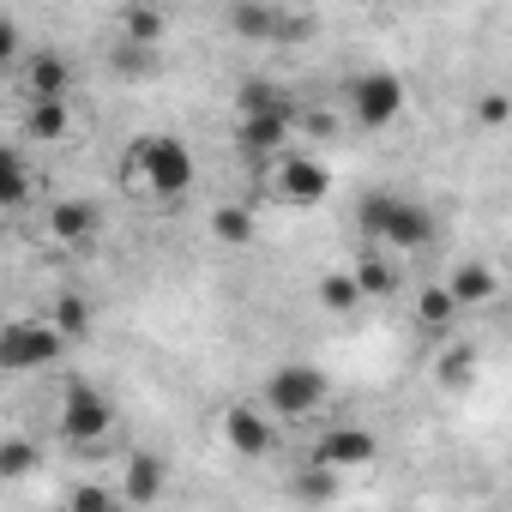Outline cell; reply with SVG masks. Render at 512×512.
I'll return each mask as SVG.
<instances>
[{
  "label": "cell",
  "mask_w": 512,
  "mask_h": 512,
  "mask_svg": "<svg viewBox=\"0 0 512 512\" xmlns=\"http://www.w3.org/2000/svg\"><path fill=\"white\" fill-rule=\"evenodd\" d=\"M55 434H61L73 452L103 446V440L115 434V404H109V392L91 386V380H67L61 398H55Z\"/></svg>",
  "instance_id": "3"
},
{
  "label": "cell",
  "mask_w": 512,
  "mask_h": 512,
  "mask_svg": "<svg viewBox=\"0 0 512 512\" xmlns=\"http://www.w3.org/2000/svg\"><path fill=\"white\" fill-rule=\"evenodd\" d=\"M223 25L241 37V43H302V37H314V13H302V7H266V0H241V7H229L223 13Z\"/></svg>",
  "instance_id": "6"
},
{
  "label": "cell",
  "mask_w": 512,
  "mask_h": 512,
  "mask_svg": "<svg viewBox=\"0 0 512 512\" xmlns=\"http://www.w3.org/2000/svg\"><path fill=\"white\" fill-rule=\"evenodd\" d=\"M121 181H127L139 199L175 205L181 193H193L199 163H193L187 139H175V133H133V139H127V157H121Z\"/></svg>",
  "instance_id": "1"
},
{
  "label": "cell",
  "mask_w": 512,
  "mask_h": 512,
  "mask_svg": "<svg viewBox=\"0 0 512 512\" xmlns=\"http://www.w3.org/2000/svg\"><path fill=\"white\" fill-rule=\"evenodd\" d=\"M326 398H332V380H326V368H314V362H278V368L266 374V386H260V404H266L278 422H308Z\"/></svg>",
  "instance_id": "4"
},
{
  "label": "cell",
  "mask_w": 512,
  "mask_h": 512,
  "mask_svg": "<svg viewBox=\"0 0 512 512\" xmlns=\"http://www.w3.org/2000/svg\"><path fill=\"white\" fill-rule=\"evenodd\" d=\"M235 115H302V103L278 79H241L235 85Z\"/></svg>",
  "instance_id": "16"
},
{
  "label": "cell",
  "mask_w": 512,
  "mask_h": 512,
  "mask_svg": "<svg viewBox=\"0 0 512 512\" xmlns=\"http://www.w3.org/2000/svg\"><path fill=\"white\" fill-rule=\"evenodd\" d=\"M512 121V97L506 91H482L476 97V127H506Z\"/></svg>",
  "instance_id": "30"
},
{
  "label": "cell",
  "mask_w": 512,
  "mask_h": 512,
  "mask_svg": "<svg viewBox=\"0 0 512 512\" xmlns=\"http://www.w3.org/2000/svg\"><path fill=\"white\" fill-rule=\"evenodd\" d=\"M290 494H296L302 506H332V500L344 494V476H338L332 464H314V458H308V464L290 476Z\"/></svg>",
  "instance_id": "20"
},
{
  "label": "cell",
  "mask_w": 512,
  "mask_h": 512,
  "mask_svg": "<svg viewBox=\"0 0 512 512\" xmlns=\"http://www.w3.org/2000/svg\"><path fill=\"white\" fill-rule=\"evenodd\" d=\"M356 229H362V241L380 247V253H422V247L434 241V211H428L422 199L398 193V187H374V193H362V205H356Z\"/></svg>",
  "instance_id": "2"
},
{
  "label": "cell",
  "mask_w": 512,
  "mask_h": 512,
  "mask_svg": "<svg viewBox=\"0 0 512 512\" xmlns=\"http://www.w3.org/2000/svg\"><path fill=\"white\" fill-rule=\"evenodd\" d=\"M73 133V103H25V139L31 145H61Z\"/></svg>",
  "instance_id": "18"
},
{
  "label": "cell",
  "mask_w": 512,
  "mask_h": 512,
  "mask_svg": "<svg viewBox=\"0 0 512 512\" xmlns=\"http://www.w3.org/2000/svg\"><path fill=\"white\" fill-rule=\"evenodd\" d=\"M13 55H19V19L0 13V61H13Z\"/></svg>",
  "instance_id": "31"
},
{
  "label": "cell",
  "mask_w": 512,
  "mask_h": 512,
  "mask_svg": "<svg viewBox=\"0 0 512 512\" xmlns=\"http://www.w3.org/2000/svg\"><path fill=\"white\" fill-rule=\"evenodd\" d=\"M296 127H302V115H235V151L247 163L272 169L278 157L296 151Z\"/></svg>",
  "instance_id": "9"
},
{
  "label": "cell",
  "mask_w": 512,
  "mask_h": 512,
  "mask_svg": "<svg viewBox=\"0 0 512 512\" xmlns=\"http://www.w3.org/2000/svg\"><path fill=\"white\" fill-rule=\"evenodd\" d=\"M458 320V302H452V290L446 284H428V290H416V326H428V332H446Z\"/></svg>",
  "instance_id": "26"
},
{
  "label": "cell",
  "mask_w": 512,
  "mask_h": 512,
  "mask_svg": "<svg viewBox=\"0 0 512 512\" xmlns=\"http://www.w3.org/2000/svg\"><path fill=\"white\" fill-rule=\"evenodd\" d=\"M356 284H362V296H368V302L398 296V290H404V266H398V260H386L380 247H368L362 260H356Z\"/></svg>",
  "instance_id": "17"
},
{
  "label": "cell",
  "mask_w": 512,
  "mask_h": 512,
  "mask_svg": "<svg viewBox=\"0 0 512 512\" xmlns=\"http://www.w3.org/2000/svg\"><path fill=\"white\" fill-rule=\"evenodd\" d=\"M49 320H55V332L73 344V338H85V326H91V308H85L79 296H61V302L49 308Z\"/></svg>",
  "instance_id": "29"
},
{
  "label": "cell",
  "mask_w": 512,
  "mask_h": 512,
  "mask_svg": "<svg viewBox=\"0 0 512 512\" xmlns=\"http://www.w3.org/2000/svg\"><path fill=\"white\" fill-rule=\"evenodd\" d=\"M31 193H37V175H31V163H25V151L7 145V151H0V205L19 211V205H31Z\"/></svg>",
  "instance_id": "21"
},
{
  "label": "cell",
  "mask_w": 512,
  "mask_h": 512,
  "mask_svg": "<svg viewBox=\"0 0 512 512\" xmlns=\"http://www.w3.org/2000/svg\"><path fill=\"white\" fill-rule=\"evenodd\" d=\"M31 470H37V446L25 434H13L7 446H0V482H25Z\"/></svg>",
  "instance_id": "27"
},
{
  "label": "cell",
  "mask_w": 512,
  "mask_h": 512,
  "mask_svg": "<svg viewBox=\"0 0 512 512\" xmlns=\"http://www.w3.org/2000/svg\"><path fill=\"white\" fill-rule=\"evenodd\" d=\"M49 241L55 247H91L97 235H103V205L97 199H79V193H61V199H49Z\"/></svg>",
  "instance_id": "12"
},
{
  "label": "cell",
  "mask_w": 512,
  "mask_h": 512,
  "mask_svg": "<svg viewBox=\"0 0 512 512\" xmlns=\"http://www.w3.org/2000/svg\"><path fill=\"white\" fill-rule=\"evenodd\" d=\"M163 31H169V13H163V7H121V43H133V49H157Z\"/></svg>",
  "instance_id": "23"
},
{
  "label": "cell",
  "mask_w": 512,
  "mask_h": 512,
  "mask_svg": "<svg viewBox=\"0 0 512 512\" xmlns=\"http://www.w3.org/2000/svg\"><path fill=\"white\" fill-rule=\"evenodd\" d=\"M19 85H25V103H67L73 97V61L61 49H31Z\"/></svg>",
  "instance_id": "13"
},
{
  "label": "cell",
  "mask_w": 512,
  "mask_h": 512,
  "mask_svg": "<svg viewBox=\"0 0 512 512\" xmlns=\"http://www.w3.org/2000/svg\"><path fill=\"white\" fill-rule=\"evenodd\" d=\"M61 512H133V500L121 494V482H79Z\"/></svg>",
  "instance_id": "24"
},
{
  "label": "cell",
  "mask_w": 512,
  "mask_h": 512,
  "mask_svg": "<svg viewBox=\"0 0 512 512\" xmlns=\"http://www.w3.org/2000/svg\"><path fill=\"white\" fill-rule=\"evenodd\" d=\"M374 458H380V440H374V428H362V422H332V428L314 440V464H332L338 476L368 470Z\"/></svg>",
  "instance_id": "11"
},
{
  "label": "cell",
  "mask_w": 512,
  "mask_h": 512,
  "mask_svg": "<svg viewBox=\"0 0 512 512\" xmlns=\"http://www.w3.org/2000/svg\"><path fill=\"white\" fill-rule=\"evenodd\" d=\"M253 235H260V217H253V205H217L211 211V241H223V247H247Z\"/></svg>",
  "instance_id": "22"
},
{
  "label": "cell",
  "mask_w": 512,
  "mask_h": 512,
  "mask_svg": "<svg viewBox=\"0 0 512 512\" xmlns=\"http://www.w3.org/2000/svg\"><path fill=\"white\" fill-rule=\"evenodd\" d=\"M368 296H362V284H356V272H326L320 278V308L326 314H356Z\"/></svg>",
  "instance_id": "25"
},
{
  "label": "cell",
  "mask_w": 512,
  "mask_h": 512,
  "mask_svg": "<svg viewBox=\"0 0 512 512\" xmlns=\"http://www.w3.org/2000/svg\"><path fill=\"white\" fill-rule=\"evenodd\" d=\"M109 67H115L121 79H151V73H157V49H133V43H121V49H109Z\"/></svg>",
  "instance_id": "28"
},
{
  "label": "cell",
  "mask_w": 512,
  "mask_h": 512,
  "mask_svg": "<svg viewBox=\"0 0 512 512\" xmlns=\"http://www.w3.org/2000/svg\"><path fill=\"white\" fill-rule=\"evenodd\" d=\"M326 193H332V169L320 157H308V151H290V157H278L266 169V199L272 205L314 211V205H326Z\"/></svg>",
  "instance_id": "5"
},
{
  "label": "cell",
  "mask_w": 512,
  "mask_h": 512,
  "mask_svg": "<svg viewBox=\"0 0 512 512\" xmlns=\"http://www.w3.org/2000/svg\"><path fill=\"white\" fill-rule=\"evenodd\" d=\"M61 350H67V338L55 332L49 314L43 320H13L0 332V368L7 374H49L61 362Z\"/></svg>",
  "instance_id": "7"
},
{
  "label": "cell",
  "mask_w": 512,
  "mask_h": 512,
  "mask_svg": "<svg viewBox=\"0 0 512 512\" xmlns=\"http://www.w3.org/2000/svg\"><path fill=\"white\" fill-rule=\"evenodd\" d=\"M121 494H127L133 506H157V500L169 494V464H163L157 452H133L127 470H121Z\"/></svg>",
  "instance_id": "15"
},
{
  "label": "cell",
  "mask_w": 512,
  "mask_h": 512,
  "mask_svg": "<svg viewBox=\"0 0 512 512\" xmlns=\"http://www.w3.org/2000/svg\"><path fill=\"white\" fill-rule=\"evenodd\" d=\"M344 109H350L356 127L380 133V127H392V121L404 115V79L386 73V67H368V73H356V79L344 85Z\"/></svg>",
  "instance_id": "8"
},
{
  "label": "cell",
  "mask_w": 512,
  "mask_h": 512,
  "mask_svg": "<svg viewBox=\"0 0 512 512\" xmlns=\"http://www.w3.org/2000/svg\"><path fill=\"white\" fill-rule=\"evenodd\" d=\"M476 368H482V350H476V344H446V350L434 356V386H446V392H470Z\"/></svg>",
  "instance_id": "19"
},
{
  "label": "cell",
  "mask_w": 512,
  "mask_h": 512,
  "mask_svg": "<svg viewBox=\"0 0 512 512\" xmlns=\"http://www.w3.org/2000/svg\"><path fill=\"white\" fill-rule=\"evenodd\" d=\"M446 290H452L458 314H464V308H488V302L500 296V272H494L488 260H458V266L446 272Z\"/></svg>",
  "instance_id": "14"
},
{
  "label": "cell",
  "mask_w": 512,
  "mask_h": 512,
  "mask_svg": "<svg viewBox=\"0 0 512 512\" xmlns=\"http://www.w3.org/2000/svg\"><path fill=\"white\" fill-rule=\"evenodd\" d=\"M217 428H223V446L235 458H266L278 446V416L266 404H229Z\"/></svg>",
  "instance_id": "10"
}]
</instances>
